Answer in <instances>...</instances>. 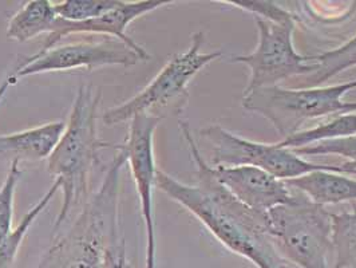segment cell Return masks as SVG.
<instances>
[{"label": "cell", "mask_w": 356, "mask_h": 268, "mask_svg": "<svg viewBox=\"0 0 356 268\" xmlns=\"http://www.w3.org/2000/svg\"><path fill=\"white\" fill-rule=\"evenodd\" d=\"M179 129L196 164L197 184L181 182L157 169L156 187L196 216L227 250L257 268H288L268 231L267 214L250 210L214 179L188 123L181 121Z\"/></svg>", "instance_id": "cell-1"}, {"label": "cell", "mask_w": 356, "mask_h": 268, "mask_svg": "<svg viewBox=\"0 0 356 268\" xmlns=\"http://www.w3.org/2000/svg\"><path fill=\"white\" fill-rule=\"evenodd\" d=\"M101 91L81 86L72 104L66 129L47 159V168L60 184L63 201L54 223L58 230L74 210L89 200L90 179L99 162V150L111 148L98 137Z\"/></svg>", "instance_id": "cell-2"}, {"label": "cell", "mask_w": 356, "mask_h": 268, "mask_svg": "<svg viewBox=\"0 0 356 268\" xmlns=\"http://www.w3.org/2000/svg\"><path fill=\"white\" fill-rule=\"evenodd\" d=\"M125 153L111 160L97 192L85 203L72 228L55 240L36 268H102L118 237V196Z\"/></svg>", "instance_id": "cell-3"}, {"label": "cell", "mask_w": 356, "mask_h": 268, "mask_svg": "<svg viewBox=\"0 0 356 268\" xmlns=\"http://www.w3.org/2000/svg\"><path fill=\"white\" fill-rule=\"evenodd\" d=\"M323 205L296 197L267 212L268 231L285 262L300 268H328L332 219Z\"/></svg>", "instance_id": "cell-4"}, {"label": "cell", "mask_w": 356, "mask_h": 268, "mask_svg": "<svg viewBox=\"0 0 356 268\" xmlns=\"http://www.w3.org/2000/svg\"><path fill=\"white\" fill-rule=\"evenodd\" d=\"M205 43V34L198 31L192 36L186 52L172 56L160 72L138 94L118 107H110L102 116L107 126L118 125L130 121L136 116L181 111L188 101V85L205 66L221 58V52L201 53Z\"/></svg>", "instance_id": "cell-5"}, {"label": "cell", "mask_w": 356, "mask_h": 268, "mask_svg": "<svg viewBox=\"0 0 356 268\" xmlns=\"http://www.w3.org/2000/svg\"><path fill=\"white\" fill-rule=\"evenodd\" d=\"M356 89V79L331 86L286 89L279 86L252 90L241 105L270 121L283 140L300 132L311 120L344 114L343 95Z\"/></svg>", "instance_id": "cell-6"}, {"label": "cell", "mask_w": 356, "mask_h": 268, "mask_svg": "<svg viewBox=\"0 0 356 268\" xmlns=\"http://www.w3.org/2000/svg\"><path fill=\"white\" fill-rule=\"evenodd\" d=\"M201 136L212 145V165L214 166H240L250 165L260 168L279 180L296 179L312 172H335L351 175L343 164L328 165L304 160L292 149L279 143L250 141L236 136L222 126L211 125L202 129Z\"/></svg>", "instance_id": "cell-7"}, {"label": "cell", "mask_w": 356, "mask_h": 268, "mask_svg": "<svg viewBox=\"0 0 356 268\" xmlns=\"http://www.w3.org/2000/svg\"><path fill=\"white\" fill-rule=\"evenodd\" d=\"M259 31L257 46L253 53L236 55L231 63H243L250 70V81L244 94L260 88L279 86L288 78L316 72L314 56L298 53L293 46L295 18L280 22L254 17Z\"/></svg>", "instance_id": "cell-8"}, {"label": "cell", "mask_w": 356, "mask_h": 268, "mask_svg": "<svg viewBox=\"0 0 356 268\" xmlns=\"http://www.w3.org/2000/svg\"><path fill=\"white\" fill-rule=\"evenodd\" d=\"M160 117L140 114L130 120L125 143L117 149L125 153L126 162L140 197L141 214L146 230L145 268H156V224L153 212V189L156 187L157 166L154 160V133L160 125Z\"/></svg>", "instance_id": "cell-9"}, {"label": "cell", "mask_w": 356, "mask_h": 268, "mask_svg": "<svg viewBox=\"0 0 356 268\" xmlns=\"http://www.w3.org/2000/svg\"><path fill=\"white\" fill-rule=\"evenodd\" d=\"M143 61L121 40L107 38L101 42H78L40 50L22 61L11 77L19 78L43 72H69L76 69L95 70L105 66L131 68Z\"/></svg>", "instance_id": "cell-10"}, {"label": "cell", "mask_w": 356, "mask_h": 268, "mask_svg": "<svg viewBox=\"0 0 356 268\" xmlns=\"http://www.w3.org/2000/svg\"><path fill=\"white\" fill-rule=\"evenodd\" d=\"M173 0H137V1H122L118 7L111 10L102 17L90 19L86 22H67L58 18L54 24L53 31L46 36L42 50H49L58 46V43L66 36L74 34H98L106 36L117 40H121L129 46L133 52L141 55L143 61L150 59V54L138 45L133 38L126 34L127 27L136 19L141 18L143 15L153 13L163 6L172 4Z\"/></svg>", "instance_id": "cell-11"}, {"label": "cell", "mask_w": 356, "mask_h": 268, "mask_svg": "<svg viewBox=\"0 0 356 268\" xmlns=\"http://www.w3.org/2000/svg\"><path fill=\"white\" fill-rule=\"evenodd\" d=\"M212 175L231 195L250 210L267 214L268 211L291 203L295 196L288 185L266 171L250 166H214Z\"/></svg>", "instance_id": "cell-12"}, {"label": "cell", "mask_w": 356, "mask_h": 268, "mask_svg": "<svg viewBox=\"0 0 356 268\" xmlns=\"http://www.w3.org/2000/svg\"><path fill=\"white\" fill-rule=\"evenodd\" d=\"M65 129L66 123L55 121L11 134H1L0 161L10 164L17 161L20 164V161L47 160Z\"/></svg>", "instance_id": "cell-13"}, {"label": "cell", "mask_w": 356, "mask_h": 268, "mask_svg": "<svg viewBox=\"0 0 356 268\" xmlns=\"http://www.w3.org/2000/svg\"><path fill=\"white\" fill-rule=\"evenodd\" d=\"M285 184L302 191L312 203L323 207L356 200V179L341 173L319 171L296 179L286 180Z\"/></svg>", "instance_id": "cell-14"}, {"label": "cell", "mask_w": 356, "mask_h": 268, "mask_svg": "<svg viewBox=\"0 0 356 268\" xmlns=\"http://www.w3.org/2000/svg\"><path fill=\"white\" fill-rule=\"evenodd\" d=\"M58 19L55 4L49 0H30L14 17L7 27V38L19 43L29 42L36 36H49Z\"/></svg>", "instance_id": "cell-15"}, {"label": "cell", "mask_w": 356, "mask_h": 268, "mask_svg": "<svg viewBox=\"0 0 356 268\" xmlns=\"http://www.w3.org/2000/svg\"><path fill=\"white\" fill-rule=\"evenodd\" d=\"M354 136H356V113H348L335 116L332 120L315 127L300 130L277 143L283 148L293 150L323 141L343 140Z\"/></svg>", "instance_id": "cell-16"}, {"label": "cell", "mask_w": 356, "mask_h": 268, "mask_svg": "<svg viewBox=\"0 0 356 268\" xmlns=\"http://www.w3.org/2000/svg\"><path fill=\"white\" fill-rule=\"evenodd\" d=\"M332 251L335 265L331 268H356V205L353 211L332 214Z\"/></svg>", "instance_id": "cell-17"}, {"label": "cell", "mask_w": 356, "mask_h": 268, "mask_svg": "<svg viewBox=\"0 0 356 268\" xmlns=\"http://www.w3.org/2000/svg\"><path fill=\"white\" fill-rule=\"evenodd\" d=\"M314 61L318 65L316 72L304 77L311 88L321 86V84L330 81L340 72L356 66V36L335 50L315 55Z\"/></svg>", "instance_id": "cell-18"}, {"label": "cell", "mask_w": 356, "mask_h": 268, "mask_svg": "<svg viewBox=\"0 0 356 268\" xmlns=\"http://www.w3.org/2000/svg\"><path fill=\"white\" fill-rule=\"evenodd\" d=\"M59 189H60L59 181L54 180L53 185L50 187V189L42 196V198L36 203L31 210H29V212L23 216L18 227L15 230H13L10 236L1 243V246H0V268L13 267V265L17 259L19 249H20L26 235L29 232L30 227L34 224L38 216L46 210V207L50 204V201L58 194Z\"/></svg>", "instance_id": "cell-19"}, {"label": "cell", "mask_w": 356, "mask_h": 268, "mask_svg": "<svg viewBox=\"0 0 356 268\" xmlns=\"http://www.w3.org/2000/svg\"><path fill=\"white\" fill-rule=\"evenodd\" d=\"M120 3L121 0H65L55 4V13L58 18L79 23L102 17Z\"/></svg>", "instance_id": "cell-20"}, {"label": "cell", "mask_w": 356, "mask_h": 268, "mask_svg": "<svg viewBox=\"0 0 356 268\" xmlns=\"http://www.w3.org/2000/svg\"><path fill=\"white\" fill-rule=\"evenodd\" d=\"M22 176L19 162L10 164L7 176L0 187V246L13 232V217H14V200L17 185Z\"/></svg>", "instance_id": "cell-21"}, {"label": "cell", "mask_w": 356, "mask_h": 268, "mask_svg": "<svg viewBox=\"0 0 356 268\" xmlns=\"http://www.w3.org/2000/svg\"><path fill=\"white\" fill-rule=\"evenodd\" d=\"M299 156H339L346 159L343 166L351 173L356 175V136L343 140L323 141L309 145L300 149H293Z\"/></svg>", "instance_id": "cell-22"}, {"label": "cell", "mask_w": 356, "mask_h": 268, "mask_svg": "<svg viewBox=\"0 0 356 268\" xmlns=\"http://www.w3.org/2000/svg\"><path fill=\"white\" fill-rule=\"evenodd\" d=\"M221 3L232 4L237 8L248 11L254 17L280 22L288 18H293V15L283 7L276 6L273 1H259V0H222Z\"/></svg>", "instance_id": "cell-23"}, {"label": "cell", "mask_w": 356, "mask_h": 268, "mask_svg": "<svg viewBox=\"0 0 356 268\" xmlns=\"http://www.w3.org/2000/svg\"><path fill=\"white\" fill-rule=\"evenodd\" d=\"M102 268H130L126 258L125 240L120 239L106 251Z\"/></svg>", "instance_id": "cell-24"}, {"label": "cell", "mask_w": 356, "mask_h": 268, "mask_svg": "<svg viewBox=\"0 0 356 268\" xmlns=\"http://www.w3.org/2000/svg\"><path fill=\"white\" fill-rule=\"evenodd\" d=\"M15 84V81H14V78L10 75L8 78H6L3 82H1V85H0V102H1V100H3V97L6 95V93H7V90L8 88L11 86V85H14Z\"/></svg>", "instance_id": "cell-25"}, {"label": "cell", "mask_w": 356, "mask_h": 268, "mask_svg": "<svg viewBox=\"0 0 356 268\" xmlns=\"http://www.w3.org/2000/svg\"><path fill=\"white\" fill-rule=\"evenodd\" d=\"M348 113H356V102L346 101V107H344V114H348Z\"/></svg>", "instance_id": "cell-26"}]
</instances>
